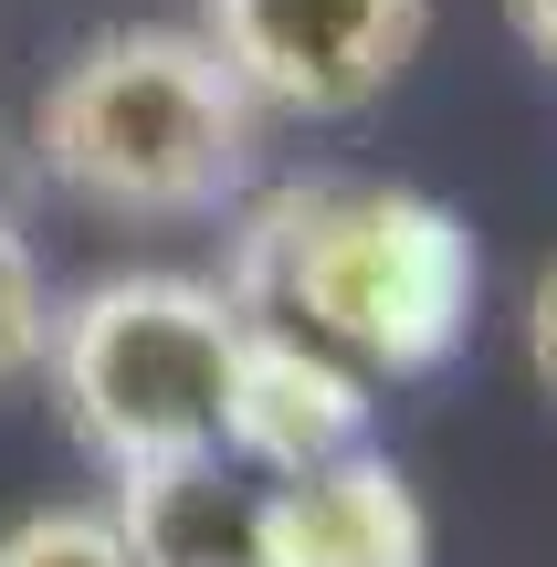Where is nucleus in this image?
<instances>
[{
	"label": "nucleus",
	"instance_id": "nucleus-1",
	"mask_svg": "<svg viewBox=\"0 0 557 567\" xmlns=\"http://www.w3.org/2000/svg\"><path fill=\"white\" fill-rule=\"evenodd\" d=\"M474 284L484 252L463 210L400 179H285L243 210L221 264V295L243 316L306 326L379 379H421L453 358L474 326Z\"/></svg>",
	"mask_w": 557,
	"mask_h": 567
},
{
	"label": "nucleus",
	"instance_id": "nucleus-2",
	"mask_svg": "<svg viewBox=\"0 0 557 567\" xmlns=\"http://www.w3.org/2000/svg\"><path fill=\"white\" fill-rule=\"evenodd\" d=\"M32 179L105 221H210L252 189L264 105L200 21H116L74 42L21 116Z\"/></svg>",
	"mask_w": 557,
	"mask_h": 567
},
{
	"label": "nucleus",
	"instance_id": "nucleus-3",
	"mask_svg": "<svg viewBox=\"0 0 557 567\" xmlns=\"http://www.w3.org/2000/svg\"><path fill=\"white\" fill-rule=\"evenodd\" d=\"M243 305L200 274H105L53 316V410L105 473L221 452Z\"/></svg>",
	"mask_w": 557,
	"mask_h": 567
},
{
	"label": "nucleus",
	"instance_id": "nucleus-4",
	"mask_svg": "<svg viewBox=\"0 0 557 567\" xmlns=\"http://www.w3.org/2000/svg\"><path fill=\"white\" fill-rule=\"evenodd\" d=\"M200 32L264 116H358L411 74L432 0H200Z\"/></svg>",
	"mask_w": 557,
	"mask_h": 567
},
{
	"label": "nucleus",
	"instance_id": "nucleus-5",
	"mask_svg": "<svg viewBox=\"0 0 557 567\" xmlns=\"http://www.w3.org/2000/svg\"><path fill=\"white\" fill-rule=\"evenodd\" d=\"M358 442H369V379H358V358L316 347L306 326L243 316V368H231V410H221L231 463L285 484V473H316Z\"/></svg>",
	"mask_w": 557,
	"mask_h": 567
},
{
	"label": "nucleus",
	"instance_id": "nucleus-6",
	"mask_svg": "<svg viewBox=\"0 0 557 567\" xmlns=\"http://www.w3.org/2000/svg\"><path fill=\"white\" fill-rule=\"evenodd\" d=\"M264 567H432V515L390 452H337L264 484Z\"/></svg>",
	"mask_w": 557,
	"mask_h": 567
},
{
	"label": "nucleus",
	"instance_id": "nucleus-7",
	"mask_svg": "<svg viewBox=\"0 0 557 567\" xmlns=\"http://www.w3.org/2000/svg\"><path fill=\"white\" fill-rule=\"evenodd\" d=\"M116 526L137 567H264V484L231 452L116 473Z\"/></svg>",
	"mask_w": 557,
	"mask_h": 567
},
{
	"label": "nucleus",
	"instance_id": "nucleus-8",
	"mask_svg": "<svg viewBox=\"0 0 557 567\" xmlns=\"http://www.w3.org/2000/svg\"><path fill=\"white\" fill-rule=\"evenodd\" d=\"M53 284H42V252L21 231V210H0V389H32L42 358H53Z\"/></svg>",
	"mask_w": 557,
	"mask_h": 567
},
{
	"label": "nucleus",
	"instance_id": "nucleus-9",
	"mask_svg": "<svg viewBox=\"0 0 557 567\" xmlns=\"http://www.w3.org/2000/svg\"><path fill=\"white\" fill-rule=\"evenodd\" d=\"M0 567H137L116 505H32L0 526Z\"/></svg>",
	"mask_w": 557,
	"mask_h": 567
},
{
	"label": "nucleus",
	"instance_id": "nucleus-10",
	"mask_svg": "<svg viewBox=\"0 0 557 567\" xmlns=\"http://www.w3.org/2000/svg\"><path fill=\"white\" fill-rule=\"evenodd\" d=\"M526 368H537L547 400H557V264L537 274V295H526Z\"/></svg>",
	"mask_w": 557,
	"mask_h": 567
},
{
	"label": "nucleus",
	"instance_id": "nucleus-11",
	"mask_svg": "<svg viewBox=\"0 0 557 567\" xmlns=\"http://www.w3.org/2000/svg\"><path fill=\"white\" fill-rule=\"evenodd\" d=\"M505 21H516V42L537 63H557V0H505Z\"/></svg>",
	"mask_w": 557,
	"mask_h": 567
},
{
	"label": "nucleus",
	"instance_id": "nucleus-12",
	"mask_svg": "<svg viewBox=\"0 0 557 567\" xmlns=\"http://www.w3.org/2000/svg\"><path fill=\"white\" fill-rule=\"evenodd\" d=\"M21 189H42V179H32V137L0 126V210H21Z\"/></svg>",
	"mask_w": 557,
	"mask_h": 567
}]
</instances>
